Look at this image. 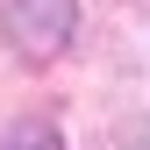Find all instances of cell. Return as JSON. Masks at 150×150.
<instances>
[{"instance_id": "obj_1", "label": "cell", "mask_w": 150, "mask_h": 150, "mask_svg": "<svg viewBox=\"0 0 150 150\" xmlns=\"http://www.w3.org/2000/svg\"><path fill=\"white\" fill-rule=\"evenodd\" d=\"M71 22H79L71 0H0V29L22 57H57L71 43Z\"/></svg>"}, {"instance_id": "obj_2", "label": "cell", "mask_w": 150, "mask_h": 150, "mask_svg": "<svg viewBox=\"0 0 150 150\" xmlns=\"http://www.w3.org/2000/svg\"><path fill=\"white\" fill-rule=\"evenodd\" d=\"M0 150H64V136L29 115V122H7V129H0Z\"/></svg>"}]
</instances>
